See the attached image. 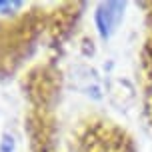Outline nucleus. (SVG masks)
<instances>
[{"instance_id": "obj_1", "label": "nucleus", "mask_w": 152, "mask_h": 152, "mask_svg": "<svg viewBox=\"0 0 152 152\" xmlns=\"http://www.w3.org/2000/svg\"><path fill=\"white\" fill-rule=\"evenodd\" d=\"M122 16H124V4L122 2H102L96 8L94 22L98 28V34L104 40L112 36V32L118 28Z\"/></svg>"}, {"instance_id": "obj_2", "label": "nucleus", "mask_w": 152, "mask_h": 152, "mask_svg": "<svg viewBox=\"0 0 152 152\" xmlns=\"http://www.w3.org/2000/svg\"><path fill=\"white\" fill-rule=\"evenodd\" d=\"M0 150L2 152H12L14 150V138L12 136H4L2 144H0Z\"/></svg>"}, {"instance_id": "obj_3", "label": "nucleus", "mask_w": 152, "mask_h": 152, "mask_svg": "<svg viewBox=\"0 0 152 152\" xmlns=\"http://www.w3.org/2000/svg\"><path fill=\"white\" fill-rule=\"evenodd\" d=\"M20 6H22L20 2H0V10H2L4 14H6L8 10H14V8H20Z\"/></svg>"}]
</instances>
